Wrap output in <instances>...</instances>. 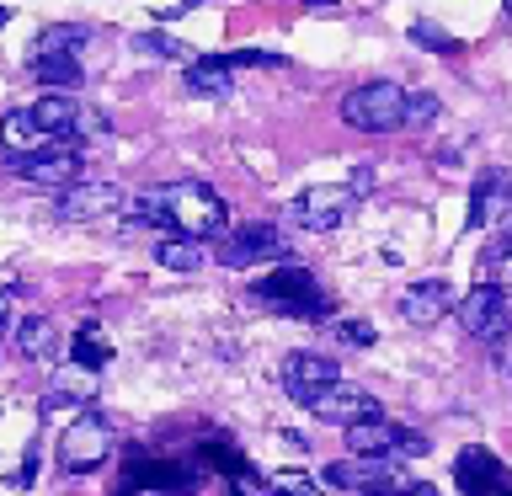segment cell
I'll use <instances>...</instances> for the list:
<instances>
[{"label": "cell", "mask_w": 512, "mask_h": 496, "mask_svg": "<svg viewBox=\"0 0 512 496\" xmlns=\"http://www.w3.org/2000/svg\"><path fill=\"white\" fill-rule=\"evenodd\" d=\"M230 59H192L187 64V91L192 96H230Z\"/></svg>", "instance_id": "obj_19"}, {"label": "cell", "mask_w": 512, "mask_h": 496, "mask_svg": "<svg viewBox=\"0 0 512 496\" xmlns=\"http://www.w3.org/2000/svg\"><path fill=\"white\" fill-rule=\"evenodd\" d=\"M352 208H358V192L326 182V187H304L299 198L288 203V219L304 224V230H315V235H331L352 219Z\"/></svg>", "instance_id": "obj_5"}, {"label": "cell", "mask_w": 512, "mask_h": 496, "mask_svg": "<svg viewBox=\"0 0 512 496\" xmlns=\"http://www.w3.org/2000/svg\"><path fill=\"white\" fill-rule=\"evenodd\" d=\"M267 491H272V496H315L320 486H315L304 470H272V475H267Z\"/></svg>", "instance_id": "obj_26"}, {"label": "cell", "mask_w": 512, "mask_h": 496, "mask_svg": "<svg viewBox=\"0 0 512 496\" xmlns=\"http://www.w3.org/2000/svg\"><path fill=\"white\" fill-rule=\"evenodd\" d=\"M454 475H459V491H464V496H512L507 464L491 459L486 448H464L459 464H454Z\"/></svg>", "instance_id": "obj_10"}, {"label": "cell", "mask_w": 512, "mask_h": 496, "mask_svg": "<svg viewBox=\"0 0 512 496\" xmlns=\"http://www.w3.org/2000/svg\"><path fill=\"white\" fill-rule=\"evenodd\" d=\"M331 331H336V342H347V347H374V326L368 320H331Z\"/></svg>", "instance_id": "obj_29"}, {"label": "cell", "mask_w": 512, "mask_h": 496, "mask_svg": "<svg viewBox=\"0 0 512 496\" xmlns=\"http://www.w3.org/2000/svg\"><path fill=\"white\" fill-rule=\"evenodd\" d=\"M54 347H59V331H54V320H43V315H27V320H16V352L32 363H43V358H54Z\"/></svg>", "instance_id": "obj_18"}, {"label": "cell", "mask_w": 512, "mask_h": 496, "mask_svg": "<svg viewBox=\"0 0 512 496\" xmlns=\"http://www.w3.org/2000/svg\"><path fill=\"white\" fill-rule=\"evenodd\" d=\"M160 198V214H166V230L176 235H192V240H208V235H224L230 224V208L214 187L203 182H176V187H155Z\"/></svg>", "instance_id": "obj_1"}, {"label": "cell", "mask_w": 512, "mask_h": 496, "mask_svg": "<svg viewBox=\"0 0 512 496\" xmlns=\"http://www.w3.org/2000/svg\"><path fill=\"white\" fill-rule=\"evenodd\" d=\"M384 470H379V459H336V464H326V470H320V480H326V486H336V491H363L368 480H379Z\"/></svg>", "instance_id": "obj_21"}, {"label": "cell", "mask_w": 512, "mask_h": 496, "mask_svg": "<svg viewBox=\"0 0 512 496\" xmlns=\"http://www.w3.org/2000/svg\"><path fill=\"white\" fill-rule=\"evenodd\" d=\"M134 48H144V54H155V59H187V64H192L187 43L166 38V32H139V38H134Z\"/></svg>", "instance_id": "obj_28"}, {"label": "cell", "mask_w": 512, "mask_h": 496, "mask_svg": "<svg viewBox=\"0 0 512 496\" xmlns=\"http://www.w3.org/2000/svg\"><path fill=\"white\" fill-rule=\"evenodd\" d=\"M251 294L262 299L267 310L294 315V320H326V315H331V299L320 294V283H315L299 262H278L262 283L251 288Z\"/></svg>", "instance_id": "obj_2"}, {"label": "cell", "mask_w": 512, "mask_h": 496, "mask_svg": "<svg viewBox=\"0 0 512 496\" xmlns=\"http://www.w3.org/2000/svg\"><path fill=\"white\" fill-rule=\"evenodd\" d=\"M438 123V96L432 91H406V123L400 128H427Z\"/></svg>", "instance_id": "obj_27"}, {"label": "cell", "mask_w": 512, "mask_h": 496, "mask_svg": "<svg viewBox=\"0 0 512 496\" xmlns=\"http://www.w3.org/2000/svg\"><path fill=\"white\" fill-rule=\"evenodd\" d=\"M459 326L475 336V342H507V331H512V310H507V294L496 283H475L470 294H464L459 304Z\"/></svg>", "instance_id": "obj_6"}, {"label": "cell", "mask_w": 512, "mask_h": 496, "mask_svg": "<svg viewBox=\"0 0 512 496\" xmlns=\"http://www.w3.org/2000/svg\"><path fill=\"white\" fill-rule=\"evenodd\" d=\"M342 123L363 128V134H390V128L406 123V86L395 80H368V86H352L342 96Z\"/></svg>", "instance_id": "obj_3"}, {"label": "cell", "mask_w": 512, "mask_h": 496, "mask_svg": "<svg viewBox=\"0 0 512 496\" xmlns=\"http://www.w3.org/2000/svg\"><path fill=\"white\" fill-rule=\"evenodd\" d=\"M400 496H443V491H438V486H427V480H411V486L400 491Z\"/></svg>", "instance_id": "obj_34"}, {"label": "cell", "mask_w": 512, "mask_h": 496, "mask_svg": "<svg viewBox=\"0 0 512 496\" xmlns=\"http://www.w3.org/2000/svg\"><path fill=\"white\" fill-rule=\"evenodd\" d=\"M283 256H288V246H283V235L272 230V224H246V230L224 235V246H219V262H224V267L283 262Z\"/></svg>", "instance_id": "obj_8"}, {"label": "cell", "mask_w": 512, "mask_h": 496, "mask_svg": "<svg viewBox=\"0 0 512 496\" xmlns=\"http://www.w3.org/2000/svg\"><path fill=\"white\" fill-rule=\"evenodd\" d=\"M70 363H80V368L112 363V342L102 336V326H96V320H80V331H75V342H70Z\"/></svg>", "instance_id": "obj_22"}, {"label": "cell", "mask_w": 512, "mask_h": 496, "mask_svg": "<svg viewBox=\"0 0 512 496\" xmlns=\"http://www.w3.org/2000/svg\"><path fill=\"white\" fill-rule=\"evenodd\" d=\"M411 38L422 43V48H432V54H454V48H459L454 38H448V32H438L432 22H416V27H411Z\"/></svg>", "instance_id": "obj_30"}, {"label": "cell", "mask_w": 512, "mask_h": 496, "mask_svg": "<svg viewBox=\"0 0 512 496\" xmlns=\"http://www.w3.org/2000/svg\"><path fill=\"white\" fill-rule=\"evenodd\" d=\"M32 118L43 123V134H48V139H64V134H75V118H80V107H75L64 91H48L43 102L32 107Z\"/></svg>", "instance_id": "obj_20"}, {"label": "cell", "mask_w": 512, "mask_h": 496, "mask_svg": "<svg viewBox=\"0 0 512 496\" xmlns=\"http://www.w3.org/2000/svg\"><path fill=\"white\" fill-rule=\"evenodd\" d=\"M6 326H11V294L0 288V331H6Z\"/></svg>", "instance_id": "obj_35"}, {"label": "cell", "mask_w": 512, "mask_h": 496, "mask_svg": "<svg viewBox=\"0 0 512 496\" xmlns=\"http://www.w3.org/2000/svg\"><path fill=\"white\" fill-rule=\"evenodd\" d=\"M6 22H11V11H6V6H0V27H6Z\"/></svg>", "instance_id": "obj_37"}, {"label": "cell", "mask_w": 512, "mask_h": 496, "mask_svg": "<svg viewBox=\"0 0 512 496\" xmlns=\"http://www.w3.org/2000/svg\"><path fill=\"white\" fill-rule=\"evenodd\" d=\"M304 411L320 416V422H336V427H358V422H374V416H379V400L368 395V390H358V384L336 379V384H326V390H320Z\"/></svg>", "instance_id": "obj_7"}, {"label": "cell", "mask_w": 512, "mask_h": 496, "mask_svg": "<svg viewBox=\"0 0 512 496\" xmlns=\"http://www.w3.org/2000/svg\"><path fill=\"white\" fill-rule=\"evenodd\" d=\"M155 262L171 267V272H198V267H203V240H192V235L160 240V246H155Z\"/></svg>", "instance_id": "obj_24"}, {"label": "cell", "mask_w": 512, "mask_h": 496, "mask_svg": "<svg viewBox=\"0 0 512 496\" xmlns=\"http://www.w3.org/2000/svg\"><path fill=\"white\" fill-rule=\"evenodd\" d=\"M118 203H123V192L112 182H75V187L59 192V214L64 219H107Z\"/></svg>", "instance_id": "obj_13"}, {"label": "cell", "mask_w": 512, "mask_h": 496, "mask_svg": "<svg viewBox=\"0 0 512 496\" xmlns=\"http://www.w3.org/2000/svg\"><path fill=\"white\" fill-rule=\"evenodd\" d=\"M448 304H454L448 283L422 278V283H411L406 294H400V320H406V326H438V320L448 315Z\"/></svg>", "instance_id": "obj_12"}, {"label": "cell", "mask_w": 512, "mask_h": 496, "mask_svg": "<svg viewBox=\"0 0 512 496\" xmlns=\"http://www.w3.org/2000/svg\"><path fill=\"white\" fill-rule=\"evenodd\" d=\"M342 379V368H336L326 352H288L283 358V390L299 400V406H310V400L326 390V384Z\"/></svg>", "instance_id": "obj_9"}, {"label": "cell", "mask_w": 512, "mask_h": 496, "mask_svg": "<svg viewBox=\"0 0 512 496\" xmlns=\"http://www.w3.org/2000/svg\"><path fill=\"white\" fill-rule=\"evenodd\" d=\"M86 38H91L86 27H48L43 38H38V54H75Z\"/></svg>", "instance_id": "obj_25"}, {"label": "cell", "mask_w": 512, "mask_h": 496, "mask_svg": "<svg viewBox=\"0 0 512 496\" xmlns=\"http://www.w3.org/2000/svg\"><path fill=\"white\" fill-rule=\"evenodd\" d=\"M304 6H315V11H331V6H342V0H304Z\"/></svg>", "instance_id": "obj_36"}, {"label": "cell", "mask_w": 512, "mask_h": 496, "mask_svg": "<svg viewBox=\"0 0 512 496\" xmlns=\"http://www.w3.org/2000/svg\"><path fill=\"white\" fill-rule=\"evenodd\" d=\"M75 134H86V139H102V134H107V118H102V112H91V107H80V118H75Z\"/></svg>", "instance_id": "obj_31"}, {"label": "cell", "mask_w": 512, "mask_h": 496, "mask_svg": "<svg viewBox=\"0 0 512 496\" xmlns=\"http://www.w3.org/2000/svg\"><path fill=\"white\" fill-rule=\"evenodd\" d=\"M347 187L358 192V198H368V187H374V171H368V166H363V171H352V182H347Z\"/></svg>", "instance_id": "obj_33"}, {"label": "cell", "mask_w": 512, "mask_h": 496, "mask_svg": "<svg viewBox=\"0 0 512 496\" xmlns=\"http://www.w3.org/2000/svg\"><path fill=\"white\" fill-rule=\"evenodd\" d=\"M507 240H512V235H507Z\"/></svg>", "instance_id": "obj_38"}, {"label": "cell", "mask_w": 512, "mask_h": 496, "mask_svg": "<svg viewBox=\"0 0 512 496\" xmlns=\"http://www.w3.org/2000/svg\"><path fill=\"white\" fill-rule=\"evenodd\" d=\"M400 438H406V427L384 422V416L347 427V448H352L358 459H390V454H400Z\"/></svg>", "instance_id": "obj_15"}, {"label": "cell", "mask_w": 512, "mask_h": 496, "mask_svg": "<svg viewBox=\"0 0 512 496\" xmlns=\"http://www.w3.org/2000/svg\"><path fill=\"white\" fill-rule=\"evenodd\" d=\"M91 395H96V368L70 363V368H59V374H54V384H48V400H43V406H48V411H54V406H86Z\"/></svg>", "instance_id": "obj_17"}, {"label": "cell", "mask_w": 512, "mask_h": 496, "mask_svg": "<svg viewBox=\"0 0 512 496\" xmlns=\"http://www.w3.org/2000/svg\"><path fill=\"white\" fill-rule=\"evenodd\" d=\"M406 491V480H395V475H379V480H368V486L358 496H400Z\"/></svg>", "instance_id": "obj_32"}, {"label": "cell", "mask_w": 512, "mask_h": 496, "mask_svg": "<svg viewBox=\"0 0 512 496\" xmlns=\"http://www.w3.org/2000/svg\"><path fill=\"white\" fill-rule=\"evenodd\" d=\"M48 144H54V139L43 134V123L32 118V107H16V112H6V118H0V150H6L11 160L43 155Z\"/></svg>", "instance_id": "obj_14"}, {"label": "cell", "mask_w": 512, "mask_h": 496, "mask_svg": "<svg viewBox=\"0 0 512 496\" xmlns=\"http://www.w3.org/2000/svg\"><path fill=\"white\" fill-rule=\"evenodd\" d=\"M16 171L27 176L32 187H75L80 182V150H70V144H48L43 155H27L16 160Z\"/></svg>", "instance_id": "obj_11"}, {"label": "cell", "mask_w": 512, "mask_h": 496, "mask_svg": "<svg viewBox=\"0 0 512 496\" xmlns=\"http://www.w3.org/2000/svg\"><path fill=\"white\" fill-rule=\"evenodd\" d=\"M507 203H512L507 176H502V171H486V176L475 182V198H470V230H486L496 214L507 219Z\"/></svg>", "instance_id": "obj_16"}, {"label": "cell", "mask_w": 512, "mask_h": 496, "mask_svg": "<svg viewBox=\"0 0 512 496\" xmlns=\"http://www.w3.org/2000/svg\"><path fill=\"white\" fill-rule=\"evenodd\" d=\"M112 454V427L96 411H80L70 427L59 432V470L64 475H91L102 470Z\"/></svg>", "instance_id": "obj_4"}, {"label": "cell", "mask_w": 512, "mask_h": 496, "mask_svg": "<svg viewBox=\"0 0 512 496\" xmlns=\"http://www.w3.org/2000/svg\"><path fill=\"white\" fill-rule=\"evenodd\" d=\"M32 75L54 91H70V86H80V59L75 54H32Z\"/></svg>", "instance_id": "obj_23"}]
</instances>
